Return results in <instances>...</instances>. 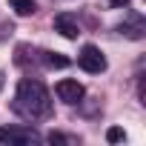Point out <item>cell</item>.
<instances>
[{"label": "cell", "mask_w": 146, "mask_h": 146, "mask_svg": "<svg viewBox=\"0 0 146 146\" xmlns=\"http://www.w3.org/2000/svg\"><path fill=\"white\" fill-rule=\"evenodd\" d=\"M12 109H15L20 117H26V120H46V117H52V112H54L49 89H46L40 80H35V78H23V80L17 83Z\"/></svg>", "instance_id": "cell-1"}, {"label": "cell", "mask_w": 146, "mask_h": 146, "mask_svg": "<svg viewBox=\"0 0 146 146\" xmlns=\"http://www.w3.org/2000/svg\"><path fill=\"white\" fill-rule=\"evenodd\" d=\"M40 132H35L32 126H3L0 129V143H9V146H32L40 143Z\"/></svg>", "instance_id": "cell-2"}, {"label": "cell", "mask_w": 146, "mask_h": 146, "mask_svg": "<svg viewBox=\"0 0 146 146\" xmlns=\"http://www.w3.org/2000/svg\"><path fill=\"white\" fill-rule=\"evenodd\" d=\"M78 66L83 69V72H89V75H100V72H106V57H103V52L95 46V43H86L83 49H80V54H78Z\"/></svg>", "instance_id": "cell-3"}, {"label": "cell", "mask_w": 146, "mask_h": 146, "mask_svg": "<svg viewBox=\"0 0 146 146\" xmlns=\"http://www.w3.org/2000/svg\"><path fill=\"white\" fill-rule=\"evenodd\" d=\"M54 95L63 100V103H69V106H75V103H80L83 100V95H86V89L78 83V80H57V86H54Z\"/></svg>", "instance_id": "cell-4"}, {"label": "cell", "mask_w": 146, "mask_h": 146, "mask_svg": "<svg viewBox=\"0 0 146 146\" xmlns=\"http://www.w3.org/2000/svg\"><path fill=\"white\" fill-rule=\"evenodd\" d=\"M54 32H60L66 40H78V35H80V23H78V17H75V15L63 12V15H57V17H54Z\"/></svg>", "instance_id": "cell-5"}, {"label": "cell", "mask_w": 146, "mask_h": 146, "mask_svg": "<svg viewBox=\"0 0 146 146\" xmlns=\"http://www.w3.org/2000/svg\"><path fill=\"white\" fill-rule=\"evenodd\" d=\"M117 32H120V35H126V37H132V40H140V37H143V32H146V23H143V17H140L137 12H132V15H129V20L117 26Z\"/></svg>", "instance_id": "cell-6"}, {"label": "cell", "mask_w": 146, "mask_h": 146, "mask_svg": "<svg viewBox=\"0 0 146 146\" xmlns=\"http://www.w3.org/2000/svg\"><path fill=\"white\" fill-rule=\"evenodd\" d=\"M40 60H43L46 69H66V66H69V57H66V54H60V52H49V49L40 52Z\"/></svg>", "instance_id": "cell-7"}, {"label": "cell", "mask_w": 146, "mask_h": 146, "mask_svg": "<svg viewBox=\"0 0 146 146\" xmlns=\"http://www.w3.org/2000/svg\"><path fill=\"white\" fill-rule=\"evenodd\" d=\"M9 6L15 9L17 17H29V15L37 12V3H35V0H9Z\"/></svg>", "instance_id": "cell-8"}, {"label": "cell", "mask_w": 146, "mask_h": 146, "mask_svg": "<svg viewBox=\"0 0 146 146\" xmlns=\"http://www.w3.org/2000/svg\"><path fill=\"white\" fill-rule=\"evenodd\" d=\"M123 137H126V132L117 129V126H112V129L106 132V140H109V143H117V140H123Z\"/></svg>", "instance_id": "cell-9"}, {"label": "cell", "mask_w": 146, "mask_h": 146, "mask_svg": "<svg viewBox=\"0 0 146 146\" xmlns=\"http://www.w3.org/2000/svg\"><path fill=\"white\" fill-rule=\"evenodd\" d=\"M52 143H75V137H69V135H60V132H52L49 135Z\"/></svg>", "instance_id": "cell-10"}, {"label": "cell", "mask_w": 146, "mask_h": 146, "mask_svg": "<svg viewBox=\"0 0 146 146\" xmlns=\"http://www.w3.org/2000/svg\"><path fill=\"white\" fill-rule=\"evenodd\" d=\"M117 6H129V0H109V9H117Z\"/></svg>", "instance_id": "cell-11"}]
</instances>
